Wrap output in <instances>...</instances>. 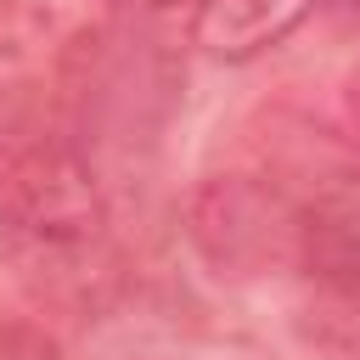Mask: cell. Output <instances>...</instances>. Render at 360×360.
Segmentation results:
<instances>
[{
  "instance_id": "1",
  "label": "cell",
  "mask_w": 360,
  "mask_h": 360,
  "mask_svg": "<svg viewBox=\"0 0 360 360\" xmlns=\"http://www.w3.org/2000/svg\"><path fill=\"white\" fill-rule=\"evenodd\" d=\"M304 11H309V0H208L197 17V39L219 56H248V51L281 39Z\"/></svg>"
}]
</instances>
